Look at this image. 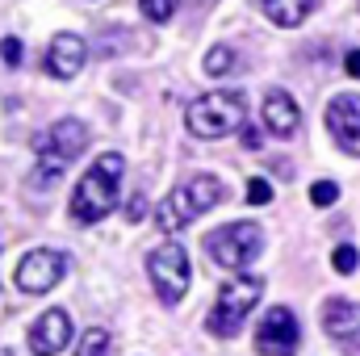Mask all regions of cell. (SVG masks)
Wrapping results in <instances>:
<instances>
[{
	"instance_id": "6",
	"label": "cell",
	"mask_w": 360,
	"mask_h": 356,
	"mask_svg": "<svg viewBox=\"0 0 360 356\" xmlns=\"http://www.w3.org/2000/svg\"><path fill=\"white\" fill-rule=\"evenodd\" d=\"M264 252V231L256 222H226L205 235V256L226 272H243Z\"/></svg>"
},
{
	"instance_id": "11",
	"label": "cell",
	"mask_w": 360,
	"mask_h": 356,
	"mask_svg": "<svg viewBox=\"0 0 360 356\" xmlns=\"http://www.w3.org/2000/svg\"><path fill=\"white\" fill-rule=\"evenodd\" d=\"M323 327H327V336H331L344 352L360 356V306L356 302L331 298V302L323 306Z\"/></svg>"
},
{
	"instance_id": "21",
	"label": "cell",
	"mask_w": 360,
	"mask_h": 356,
	"mask_svg": "<svg viewBox=\"0 0 360 356\" xmlns=\"http://www.w3.org/2000/svg\"><path fill=\"white\" fill-rule=\"evenodd\" d=\"M248 201H252V205H269L272 201V184L264 177H252L248 180Z\"/></svg>"
},
{
	"instance_id": "10",
	"label": "cell",
	"mask_w": 360,
	"mask_h": 356,
	"mask_svg": "<svg viewBox=\"0 0 360 356\" xmlns=\"http://www.w3.org/2000/svg\"><path fill=\"white\" fill-rule=\"evenodd\" d=\"M63 272H68V256H63V252L38 248V252H30V256L17 265V289H21V293H51V289L63 281Z\"/></svg>"
},
{
	"instance_id": "24",
	"label": "cell",
	"mask_w": 360,
	"mask_h": 356,
	"mask_svg": "<svg viewBox=\"0 0 360 356\" xmlns=\"http://www.w3.org/2000/svg\"><path fill=\"white\" fill-rule=\"evenodd\" d=\"M344 72H348L352 80H360V51H348V59H344Z\"/></svg>"
},
{
	"instance_id": "19",
	"label": "cell",
	"mask_w": 360,
	"mask_h": 356,
	"mask_svg": "<svg viewBox=\"0 0 360 356\" xmlns=\"http://www.w3.org/2000/svg\"><path fill=\"white\" fill-rule=\"evenodd\" d=\"M139 8L147 13V21L164 25V21H172V13H176V0H139Z\"/></svg>"
},
{
	"instance_id": "1",
	"label": "cell",
	"mask_w": 360,
	"mask_h": 356,
	"mask_svg": "<svg viewBox=\"0 0 360 356\" xmlns=\"http://www.w3.org/2000/svg\"><path fill=\"white\" fill-rule=\"evenodd\" d=\"M89 147V126L80 117H63L55 126H46L42 134H34V155H38V168H34V184H55L63 177L80 151Z\"/></svg>"
},
{
	"instance_id": "23",
	"label": "cell",
	"mask_w": 360,
	"mask_h": 356,
	"mask_svg": "<svg viewBox=\"0 0 360 356\" xmlns=\"http://www.w3.org/2000/svg\"><path fill=\"white\" fill-rule=\"evenodd\" d=\"M239 143H243L248 151H256V147H260V130H252V126H243V130H239Z\"/></svg>"
},
{
	"instance_id": "3",
	"label": "cell",
	"mask_w": 360,
	"mask_h": 356,
	"mask_svg": "<svg viewBox=\"0 0 360 356\" xmlns=\"http://www.w3.org/2000/svg\"><path fill=\"white\" fill-rule=\"evenodd\" d=\"M184 126H188L193 139H226V134H235V130L248 126V96L239 89L205 92V96L188 101Z\"/></svg>"
},
{
	"instance_id": "16",
	"label": "cell",
	"mask_w": 360,
	"mask_h": 356,
	"mask_svg": "<svg viewBox=\"0 0 360 356\" xmlns=\"http://www.w3.org/2000/svg\"><path fill=\"white\" fill-rule=\"evenodd\" d=\"M201 68H205V76H231V72H239V55L231 46H210Z\"/></svg>"
},
{
	"instance_id": "13",
	"label": "cell",
	"mask_w": 360,
	"mask_h": 356,
	"mask_svg": "<svg viewBox=\"0 0 360 356\" xmlns=\"http://www.w3.org/2000/svg\"><path fill=\"white\" fill-rule=\"evenodd\" d=\"M72 344V319L68 310H46L30 327V352L34 356H59Z\"/></svg>"
},
{
	"instance_id": "20",
	"label": "cell",
	"mask_w": 360,
	"mask_h": 356,
	"mask_svg": "<svg viewBox=\"0 0 360 356\" xmlns=\"http://www.w3.org/2000/svg\"><path fill=\"white\" fill-rule=\"evenodd\" d=\"M331 265H335V272H356V265H360L356 248H352V243H340L335 256H331Z\"/></svg>"
},
{
	"instance_id": "15",
	"label": "cell",
	"mask_w": 360,
	"mask_h": 356,
	"mask_svg": "<svg viewBox=\"0 0 360 356\" xmlns=\"http://www.w3.org/2000/svg\"><path fill=\"white\" fill-rule=\"evenodd\" d=\"M264 13H269L272 25H281V30H293V25H302L310 13H314V4L319 0H256Z\"/></svg>"
},
{
	"instance_id": "14",
	"label": "cell",
	"mask_w": 360,
	"mask_h": 356,
	"mask_svg": "<svg viewBox=\"0 0 360 356\" xmlns=\"http://www.w3.org/2000/svg\"><path fill=\"white\" fill-rule=\"evenodd\" d=\"M264 126H269L272 139H293V134H297L302 109H297V101H293L289 92L272 89L269 96H264Z\"/></svg>"
},
{
	"instance_id": "2",
	"label": "cell",
	"mask_w": 360,
	"mask_h": 356,
	"mask_svg": "<svg viewBox=\"0 0 360 356\" xmlns=\"http://www.w3.org/2000/svg\"><path fill=\"white\" fill-rule=\"evenodd\" d=\"M122 168H126V164H122L117 151H105V155H96L89 164V172L80 177L76 193H72V218H76L80 227L101 222V218L113 210L117 184H122Z\"/></svg>"
},
{
	"instance_id": "9",
	"label": "cell",
	"mask_w": 360,
	"mask_h": 356,
	"mask_svg": "<svg viewBox=\"0 0 360 356\" xmlns=\"http://www.w3.org/2000/svg\"><path fill=\"white\" fill-rule=\"evenodd\" d=\"M327 130H331V143L344 155H356L360 160V92L331 96V105H327Z\"/></svg>"
},
{
	"instance_id": "8",
	"label": "cell",
	"mask_w": 360,
	"mask_h": 356,
	"mask_svg": "<svg viewBox=\"0 0 360 356\" xmlns=\"http://www.w3.org/2000/svg\"><path fill=\"white\" fill-rule=\"evenodd\" d=\"M297 344H302L297 314L289 306H272L269 314L260 319V327H256V352L260 356H293Z\"/></svg>"
},
{
	"instance_id": "12",
	"label": "cell",
	"mask_w": 360,
	"mask_h": 356,
	"mask_svg": "<svg viewBox=\"0 0 360 356\" xmlns=\"http://www.w3.org/2000/svg\"><path fill=\"white\" fill-rule=\"evenodd\" d=\"M84 63H89V42H84L80 34L63 30V34L51 38V46H46V72H51L55 80H72V76H80Z\"/></svg>"
},
{
	"instance_id": "18",
	"label": "cell",
	"mask_w": 360,
	"mask_h": 356,
	"mask_svg": "<svg viewBox=\"0 0 360 356\" xmlns=\"http://www.w3.org/2000/svg\"><path fill=\"white\" fill-rule=\"evenodd\" d=\"M335 201H340V184H335V180H319V184H310V205L327 210V205H335Z\"/></svg>"
},
{
	"instance_id": "7",
	"label": "cell",
	"mask_w": 360,
	"mask_h": 356,
	"mask_svg": "<svg viewBox=\"0 0 360 356\" xmlns=\"http://www.w3.org/2000/svg\"><path fill=\"white\" fill-rule=\"evenodd\" d=\"M147 276L160 293L164 306H180L184 293H188V281H193V268H188V252L180 248L176 239H164L160 248H151L147 256Z\"/></svg>"
},
{
	"instance_id": "22",
	"label": "cell",
	"mask_w": 360,
	"mask_h": 356,
	"mask_svg": "<svg viewBox=\"0 0 360 356\" xmlns=\"http://www.w3.org/2000/svg\"><path fill=\"white\" fill-rule=\"evenodd\" d=\"M21 51H25V46H21V38H4V42H0V59H4L8 68H17V63H21Z\"/></svg>"
},
{
	"instance_id": "17",
	"label": "cell",
	"mask_w": 360,
	"mask_h": 356,
	"mask_svg": "<svg viewBox=\"0 0 360 356\" xmlns=\"http://www.w3.org/2000/svg\"><path fill=\"white\" fill-rule=\"evenodd\" d=\"M109 327H89L84 336H80V344H76V356H105V348H109Z\"/></svg>"
},
{
	"instance_id": "4",
	"label": "cell",
	"mask_w": 360,
	"mask_h": 356,
	"mask_svg": "<svg viewBox=\"0 0 360 356\" xmlns=\"http://www.w3.org/2000/svg\"><path fill=\"white\" fill-rule=\"evenodd\" d=\"M218 201H222V184H218V177L197 172V177H188L180 189H172V193L164 197V205L155 210V227H160L164 235H176V231H184L188 222H197L205 210H214Z\"/></svg>"
},
{
	"instance_id": "5",
	"label": "cell",
	"mask_w": 360,
	"mask_h": 356,
	"mask_svg": "<svg viewBox=\"0 0 360 356\" xmlns=\"http://www.w3.org/2000/svg\"><path fill=\"white\" fill-rule=\"evenodd\" d=\"M260 293H264V281H260V276H248V272L231 276V281L218 289L214 306H210V331L222 336V340H235V336L243 331L248 314L256 310Z\"/></svg>"
}]
</instances>
